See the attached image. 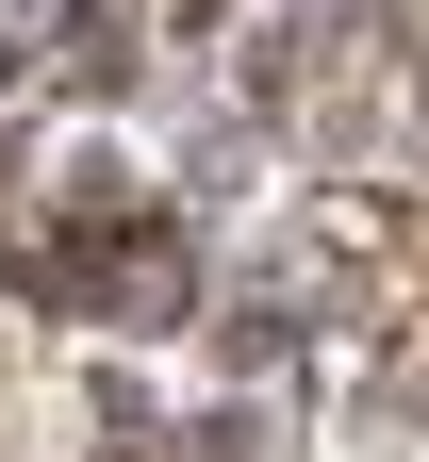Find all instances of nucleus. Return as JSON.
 Returning a JSON list of instances; mask_svg holds the SVG:
<instances>
[{"mask_svg":"<svg viewBox=\"0 0 429 462\" xmlns=\"http://www.w3.org/2000/svg\"><path fill=\"white\" fill-rule=\"evenodd\" d=\"M67 314H99V330H199V199H133L116 231H83Z\"/></svg>","mask_w":429,"mask_h":462,"instance_id":"nucleus-1","label":"nucleus"},{"mask_svg":"<svg viewBox=\"0 0 429 462\" xmlns=\"http://www.w3.org/2000/svg\"><path fill=\"white\" fill-rule=\"evenodd\" d=\"M133 462H215V430H149V446H133Z\"/></svg>","mask_w":429,"mask_h":462,"instance_id":"nucleus-2","label":"nucleus"}]
</instances>
